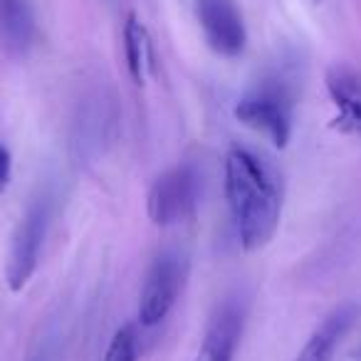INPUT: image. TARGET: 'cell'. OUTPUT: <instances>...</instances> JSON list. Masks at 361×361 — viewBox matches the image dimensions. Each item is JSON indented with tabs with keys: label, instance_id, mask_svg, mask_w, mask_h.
<instances>
[{
	"label": "cell",
	"instance_id": "obj_1",
	"mask_svg": "<svg viewBox=\"0 0 361 361\" xmlns=\"http://www.w3.org/2000/svg\"><path fill=\"white\" fill-rule=\"evenodd\" d=\"M223 186L243 250H262L275 238L282 216V183L275 166L247 146H233Z\"/></svg>",
	"mask_w": 361,
	"mask_h": 361
},
{
	"label": "cell",
	"instance_id": "obj_2",
	"mask_svg": "<svg viewBox=\"0 0 361 361\" xmlns=\"http://www.w3.org/2000/svg\"><path fill=\"white\" fill-rule=\"evenodd\" d=\"M235 119L267 136L277 149H285L295 126V90L285 77H267L240 97L235 104Z\"/></svg>",
	"mask_w": 361,
	"mask_h": 361
},
{
	"label": "cell",
	"instance_id": "obj_3",
	"mask_svg": "<svg viewBox=\"0 0 361 361\" xmlns=\"http://www.w3.org/2000/svg\"><path fill=\"white\" fill-rule=\"evenodd\" d=\"M201 198V173L193 164H180L161 173L146 198V211L154 226H173L193 216Z\"/></svg>",
	"mask_w": 361,
	"mask_h": 361
},
{
	"label": "cell",
	"instance_id": "obj_4",
	"mask_svg": "<svg viewBox=\"0 0 361 361\" xmlns=\"http://www.w3.org/2000/svg\"><path fill=\"white\" fill-rule=\"evenodd\" d=\"M186 260L178 252H161L151 262L139 295V324L156 326L169 317L186 282Z\"/></svg>",
	"mask_w": 361,
	"mask_h": 361
},
{
	"label": "cell",
	"instance_id": "obj_5",
	"mask_svg": "<svg viewBox=\"0 0 361 361\" xmlns=\"http://www.w3.org/2000/svg\"><path fill=\"white\" fill-rule=\"evenodd\" d=\"M47 223H50V203L45 198H37L27 213L20 218L13 235L11 255H8L6 267V280L13 292H20L23 287L30 282V277L37 270V260H40V247L45 240Z\"/></svg>",
	"mask_w": 361,
	"mask_h": 361
},
{
	"label": "cell",
	"instance_id": "obj_6",
	"mask_svg": "<svg viewBox=\"0 0 361 361\" xmlns=\"http://www.w3.org/2000/svg\"><path fill=\"white\" fill-rule=\"evenodd\" d=\"M196 13L213 52H218L221 57L243 55L247 32L235 0H198Z\"/></svg>",
	"mask_w": 361,
	"mask_h": 361
},
{
	"label": "cell",
	"instance_id": "obj_7",
	"mask_svg": "<svg viewBox=\"0 0 361 361\" xmlns=\"http://www.w3.org/2000/svg\"><path fill=\"white\" fill-rule=\"evenodd\" d=\"M245 326V305L238 297H228L208 322V329L193 361H233Z\"/></svg>",
	"mask_w": 361,
	"mask_h": 361
},
{
	"label": "cell",
	"instance_id": "obj_8",
	"mask_svg": "<svg viewBox=\"0 0 361 361\" xmlns=\"http://www.w3.org/2000/svg\"><path fill=\"white\" fill-rule=\"evenodd\" d=\"M326 92L334 104V129L341 134H361V75L349 65H331L326 70Z\"/></svg>",
	"mask_w": 361,
	"mask_h": 361
},
{
	"label": "cell",
	"instance_id": "obj_9",
	"mask_svg": "<svg viewBox=\"0 0 361 361\" xmlns=\"http://www.w3.org/2000/svg\"><path fill=\"white\" fill-rule=\"evenodd\" d=\"M35 42V18L27 0H0V45L13 57H25Z\"/></svg>",
	"mask_w": 361,
	"mask_h": 361
},
{
	"label": "cell",
	"instance_id": "obj_10",
	"mask_svg": "<svg viewBox=\"0 0 361 361\" xmlns=\"http://www.w3.org/2000/svg\"><path fill=\"white\" fill-rule=\"evenodd\" d=\"M354 322V307H339L334 314H329L314 334L307 339L295 361H334V349L346 329Z\"/></svg>",
	"mask_w": 361,
	"mask_h": 361
},
{
	"label": "cell",
	"instance_id": "obj_11",
	"mask_svg": "<svg viewBox=\"0 0 361 361\" xmlns=\"http://www.w3.org/2000/svg\"><path fill=\"white\" fill-rule=\"evenodd\" d=\"M124 57L131 80L136 85H144L146 75L151 70V40L149 30H146L144 23L134 13H129L124 23Z\"/></svg>",
	"mask_w": 361,
	"mask_h": 361
},
{
	"label": "cell",
	"instance_id": "obj_12",
	"mask_svg": "<svg viewBox=\"0 0 361 361\" xmlns=\"http://www.w3.org/2000/svg\"><path fill=\"white\" fill-rule=\"evenodd\" d=\"M139 356V334L134 324H124L114 331L109 346H106L104 361H136Z\"/></svg>",
	"mask_w": 361,
	"mask_h": 361
},
{
	"label": "cell",
	"instance_id": "obj_13",
	"mask_svg": "<svg viewBox=\"0 0 361 361\" xmlns=\"http://www.w3.org/2000/svg\"><path fill=\"white\" fill-rule=\"evenodd\" d=\"M13 178V156L8 151V146L0 144V196L8 191Z\"/></svg>",
	"mask_w": 361,
	"mask_h": 361
},
{
	"label": "cell",
	"instance_id": "obj_14",
	"mask_svg": "<svg viewBox=\"0 0 361 361\" xmlns=\"http://www.w3.org/2000/svg\"><path fill=\"white\" fill-rule=\"evenodd\" d=\"M349 361H361V346L354 351V354H351V359H349Z\"/></svg>",
	"mask_w": 361,
	"mask_h": 361
}]
</instances>
